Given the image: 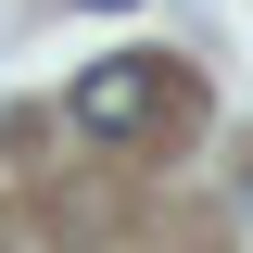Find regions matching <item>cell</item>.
<instances>
[{
  "mask_svg": "<svg viewBox=\"0 0 253 253\" xmlns=\"http://www.w3.org/2000/svg\"><path fill=\"white\" fill-rule=\"evenodd\" d=\"M76 13H126V0H76Z\"/></svg>",
  "mask_w": 253,
  "mask_h": 253,
  "instance_id": "obj_2",
  "label": "cell"
},
{
  "mask_svg": "<svg viewBox=\"0 0 253 253\" xmlns=\"http://www.w3.org/2000/svg\"><path fill=\"white\" fill-rule=\"evenodd\" d=\"M63 114H76V139H139V126L165 114V63H152V51H114V63H89V76L63 89Z\"/></svg>",
  "mask_w": 253,
  "mask_h": 253,
  "instance_id": "obj_1",
  "label": "cell"
}]
</instances>
